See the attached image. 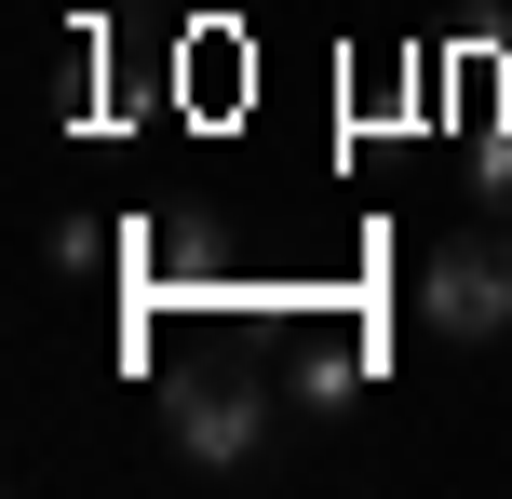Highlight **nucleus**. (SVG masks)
<instances>
[{
    "label": "nucleus",
    "instance_id": "obj_2",
    "mask_svg": "<svg viewBox=\"0 0 512 499\" xmlns=\"http://www.w3.org/2000/svg\"><path fill=\"white\" fill-rule=\"evenodd\" d=\"M162 446H176L189 473H243V459L270 446V392H256V378H176V392H162Z\"/></svg>",
    "mask_w": 512,
    "mask_h": 499
},
{
    "label": "nucleus",
    "instance_id": "obj_1",
    "mask_svg": "<svg viewBox=\"0 0 512 499\" xmlns=\"http://www.w3.org/2000/svg\"><path fill=\"white\" fill-rule=\"evenodd\" d=\"M418 324H432L445 351H486V338H512V243H499V230L432 243V270H418Z\"/></svg>",
    "mask_w": 512,
    "mask_h": 499
},
{
    "label": "nucleus",
    "instance_id": "obj_3",
    "mask_svg": "<svg viewBox=\"0 0 512 499\" xmlns=\"http://www.w3.org/2000/svg\"><path fill=\"white\" fill-rule=\"evenodd\" d=\"M351 378H364V338H324L297 365V405H351Z\"/></svg>",
    "mask_w": 512,
    "mask_h": 499
}]
</instances>
